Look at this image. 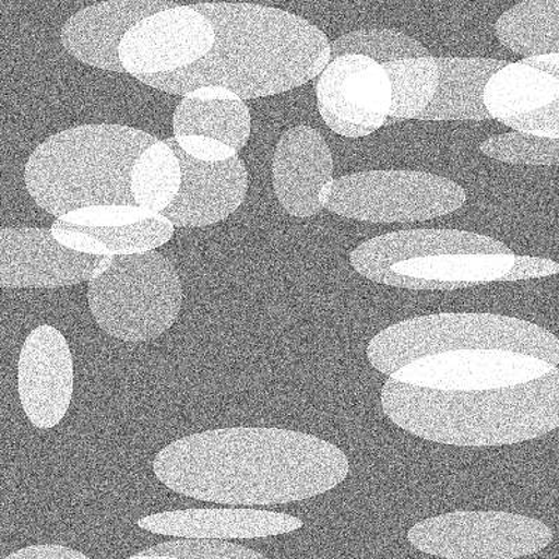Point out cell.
<instances>
[{
    "instance_id": "cell-1",
    "label": "cell",
    "mask_w": 559,
    "mask_h": 559,
    "mask_svg": "<svg viewBox=\"0 0 559 559\" xmlns=\"http://www.w3.org/2000/svg\"><path fill=\"white\" fill-rule=\"evenodd\" d=\"M153 471L179 496L224 506L263 507L322 496L346 480V454L333 443L284 428L209 429L157 453Z\"/></svg>"
},
{
    "instance_id": "cell-2",
    "label": "cell",
    "mask_w": 559,
    "mask_h": 559,
    "mask_svg": "<svg viewBox=\"0 0 559 559\" xmlns=\"http://www.w3.org/2000/svg\"><path fill=\"white\" fill-rule=\"evenodd\" d=\"M192 7L216 32L207 57L178 72L134 79L174 96L217 86L253 99L301 87L332 61L326 34L286 10L227 2Z\"/></svg>"
},
{
    "instance_id": "cell-3",
    "label": "cell",
    "mask_w": 559,
    "mask_h": 559,
    "mask_svg": "<svg viewBox=\"0 0 559 559\" xmlns=\"http://www.w3.org/2000/svg\"><path fill=\"white\" fill-rule=\"evenodd\" d=\"M383 413L427 441L501 447L532 441L559 427V369L531 383L488 392H441L389 379Z\"/></svg>"
},
{
    "instance_id": "cell-4",
    "label": "cell",
    "mask_w": 559,
    "mask_h": 559,
    "mask_svg": "<svg viewBox=\"0 0 559 559\" xmlns=\"http://www.w3.org/2000/svg\"><path fill=\"white\" fill-rule=\"evenodd\" d=\"M158 139L118 123H93L53 134L34 150L24 169L29 197L62 217L92 206H136L132 169Z\"/></svg>"
},
{
    "instance_id": "cell-5",
    "label": "cell",
    "mask_w": 559,
    "mask_h": 559,
    "mask_svg": "<svg viewBox=\"0 0 559 559\" xmlns=\"http://www.w3.org/2000/svg\"><path fill=\"white\" fill-rule=\"evenodd\" d=\"M516 254L507 243L462 229H404L368 239L349 263L373 283L407 289L454 292L503 282Z\"/></svg>"
},
{
    "instance_id": "cell-6",
    "label": "cell",
    "mask_w": 559,
    "mask_h": 559,
    "mask_svg": "<svg viewBox=\"0 0 559 559\" xmlns=\"http://www.w3.org/2000/svg\"><path fill=\"white\" fill-rule=\"evenodd\" d=\"M499 348L558 366L556 334L536 323L496 313H436L407 319L368 344L371 366L391 377L416 359L457 349Z\"/></svg>"
},
{
    "instance_id": "cell-7",
    "label": "cell",
    "mask_w": 559,
    "mask_h": 559,
    "mask_svg": "<svg viewBox=\"0 0 559 559\" xmlns=\"http://www.w3.org/2000/svg\"><path fill=\"white\" fill-rule=\"evenodd\" d=\"M177 269L156 251L114 257L88 283L90 311L109 336L129 343L154 341L177 322L182 307Z\"/></svg>"
},
{
    "instance_id": "cell-8",
    "label": "cell",
    "mask_w": 559,
    "mask_h": 559,
    "mask_svg": "<svg viewBox=\"0 0 559 559\" xmlns=\"http://www.w3.org/2000/svg\"><path fill=\"white\" fill-rule=\"evenodd\" d=\"M319 201L329 212L358 222L413 223L456 212L467 194L461 185L436 174L382 169L333 179Z\"/></svg>"
},
{
    "instance_id": "cell-9",
    "label": "cell",
    "mask_w": 559,
    "mask_h": 559,
    "mask_svg": "<svg viewBox=\"0 0 559 559\" xmlns=\"http://www.w3.org/2000/svg\"><path fill=\"white\" fill-rule=\"evenodd\" d=\"M417 550L447 559H515L533 556L552 542V531L537 519L509 512H452L411 528Z\"/></svg>"
},
{
    "instance_id": "cell-10",
    "label": "cell",
    "mask_w": 559,
    "mask_h": 559,
    "mask_svg": "<svg viewBox=\"0 0 559 559\" xmlns=\"http://www.w3.org/2000/svg\"><path fill=\"white\" fill-rule=\"evenodd\" d=\"M557 367L527 354L499 348L457 349L427 356L392 373L394 382L441 392H488L521 386Z\"/></svg>"
},
{
    "instance_id": "cell-11",
    "label": "cell",
    "mask_w": 559,
    "mask_h": 559,
    "mask_svg": "<svg viewBox=\"0 0 559 559\" xmlns=\"http://www.w3.org/2000/svg\"><path fill=\"white\" fill-rule=\"evenodd\" d=\"M319 114L334 133L364 138L386 124L392 86L382 64L361 55H343L323 70L317 84Z\"/></svg>"
},
{
    "instance_id": "cell-12",
    "label": "cell",
    "mask_w": 559,
    "mask_h": 559,
    "mask_svg": "<svg viewBox=\"0 0 559 559\" xmlns=\"http://www.w3.org/2000/svg\"><path fill=\"white\" fill-rule=\"evenodd\" d=\"M216 43L212 22L192 4L140 20L124 35L119 58L132 76L178 72L207 57Z\"/></svg>"
},
{
    "instance_id": "cell-13",
    "label": "cell",
    "mask_w": 559,
    "mask_h": 559,
    "mask_svg": "<svg viewBox=\"0 0 559 559\" xmlns=\"http://www.w3.org/2000/svg\"><path fill=\"white\" fill-rule=\"evenodd\" d=\"M484 104L518 133L559 139V53L508 63L489 80Z\"/></svg>"
},
{
    "instance_id": "cell-14",
    "label": "cell",
    "mask_w": 559,
    "mask_h": 559,
    "mask_svg": "<svg viewBox=\"0 0 559 559\" xmlns=\"http://www.w3.org/2000/svg\"><path fill=\"white\" fill-rule=\"evenodd\" d=\"M162 213L139 206H92L74 210L52 224L64 248L93 257H129L153 252L174 236Z\"/></svg>"
},
{
    "instance_id": "cell-15",
    "label": "cell",
    "mask_w": 559,
    "mask_h": 559,
    "mask_svg": "<svg viewBox=\"0 0 559 559\" xmlns=\"http://www.w3.org/2000/svg\"><path fill=\"white\" fill-rule=\"evenodd\" d=\"M114 258L64 248L48 228L0 229V286L59 288L76 286L111 266Z\"/></svg>"
},
{
    "instance_id": "cell-16",
    "label": "cell",
    "mask_w": 559,
    "mask_h": 559,
    "mask_svg": "<svg viewBox=\"0 0 559 559\" xmlns=\"http://www.w3.org/2000/svg\"><path fill=\"white\" fill-rule=\"evenodd\" d=\"M73 388L67 337L51 324L35 328L19 357V396L29 423L38 429L57 427L67 416Z\"/></svg>"
},
{
    "instance_id": "cell-17",
    "label": "cell",
    "mask_w": 559,
    "mask_h": 559,
    "mask_svg": "<svg viewBox=\"0 0 559 559\" xmlns=\"http://www.w3.org/2000/svg\"><path fill=\"white\" fill-rule=\"evenodd\" d=\"M166 143L181 163L182 185L163 216L174 226L198 228L213 226L236 213L248 192L242 159L237 156L223 163H202L189 157L174 138Z\"/></svg>"
},
{
    "instance_id": "cell-18",
    "label": "cell",
    "mask_w": 559,
    "mask_h": 559,
    "mask_svg": "<svg viewBox=\"0 0 559 559\" xmlns=\"http://www.w3.org/2000/svg\"><path fill=\"white\" fill-rule=\"evenodd\" d=\"M179 7L167 0H112L80 10L64 23L63 48L88 67L127 73L119 58L124 35L140 20Z\"/></svg>"
},
{
    "instance_id": "cell-19",
    "label": "cell",
    "mask_w": 559,
    "mask_h": 559,
    "mask_svg": "<svg viewBox=\"0 0 559 559\" xmlns=\"http://www.w3.org/2000/svg\"><path fill=\"white\" fill-rule=\"evenodd\" d=\"M332 181V152L317 129L299 124L282 134L273 157V188L288 214L304 218L321 213L319 197Z\"/></svg>"
},
{
    "instance_id": "cell-20",
    "label": "cell",
    "mask_w": 559,
    "mask_h": 559,
    "mask_svg": "<svg viewBox=\"0 0 559 559\" xmlns=\"http://www.w3.org/2000/svg\"><path fill=\"white\" fill-rule=\"evenodd\" d=\"M143 531L199 540L261 538L298 531L301 519L258 509H185L140 519Z\"/></svg>"
},
{
    "instance_id": "cell-21",
    "label": "cell",
    "mask_w": 559,
    "mask_h": 559,
    "mask_svg": "<svg viewBox=\"0 0 559 559\" xmlns=\"http://www.w3.org/2000/svg\"><path fill=\"white\" fill-rule=\"evenodd\" d=\"M439 84L433 102L418 121H488L486 104L489 80L509 62L489 58H436Z\"/></svg>"
},
{
    "instance_id": "cell-22",
    "label": "cell",
    "mask_w": 559,
    "mask_h": 559,
    "mask_svg": "<svg viewBox=\"0 0 559 559\" xmlns=\"http://www.w3.org/2000/svg\"><path fill=\"white\" fill-rule=\"evenodd\" d=\"M173 129L174 138L216 139L239 152L251 134V112L236 93L217 86L201 87L177 105Z\"/></svg>"
},
{
    "instance_id": "cell-23",
    "label": "cell",
    "mask_w": 559,
    "mask_h": 559,
    "mask_svg": "<svg viewBox=\"0 0 559 559\" xmlns=\"http://www.w3.org/2000/svg\"><path fill=\"white\" fill-rule=\"evenodd\" d=\"M499 43L523 57L559 53V0H528L496 23Z\"/></svg>"
},
{
    "instance_id": "cell-24",
    "label": "cell",
    "mask_w": 559,
    "mask_h": 559,
    "mask_svg": "<svg viewBox=\"0 0 559 559\" xmlns=\"http://www.w3.org/2000/svg\"><path fill=\"white\" fill-rule=\"evenodd\" d=\"M181 185V163L166 140L144 150L134 163L131 187L139 207L163 213L177 199Z\"/></svg>"
},
{
    "instance_id": "cell-25",
    "label": "cell",
    "mask_w": 559,
    "mask_h": 559,
    "mask_svg": "<svg viewBox=\"0 0 559 559\" xmlns=\"http://www.w3.org/2000/svg\"><path fill=\"white\" fill-rule=\"evenodd\" d=\"M392 86V107L388 122L418 119L437 96L439 69L433 57L402 59L383 63Z\"/></svg>"
},
{
    "instance_id": "cell-26",
    "label": "cell",
    "mask_w": 559,
    "mask_h": 559,
    "mask_svg": "<svg viewBox=\"0 0 559 559\" xmlns=\"http://www.w3.org/2000/svg\"><path fill=\"white\" fill-rule=\"evenodd\" d=\"M332 61L343 55H361L379 64L402 59L431 57L417 39L397 29H358L342 35L331 43Z\"/></svg>"
},
{
    "instance_id": "cell-27",
    "label": "cell",
    "mask_w": 559,
    "mask_h": 559,
    "mask_svg": "<svg viewBox=\"0 0 559 559\" xmlns=\"http://www.w3.org/2000/svg\"><path fill=\"white\" fill-rule=\"evenodd\" d=\"M480 150L497 162L524 166H559V139L511 132L487 139L480 144Z\"/></svg>"
},
{
    "instance_id": "cell-28",
    "label": "cell",
    "mask_w": 559,
    "mask_h": 559,
    "mask_svg": "<svg viewBox=\"0 0 559 559\" xmlns=\"http://www.w3.org/2000/svg\"><path fill=\"white\" fill-rule=\"evenodd\" d=\"M142 556H166L181 559H267L261 552L222 540L183 538L157 544L140 551Z\"/></svg>"
},
{
    "instance_id": "cell-29",
    "label": "cell",
    "mask_w": 559,
    "mask_h": 559,
    "mask_svg": "<svg viewBox=\"0 0 559 559\" xmlns=\"http://www.w3.org/2000/svg\"><path fill=\"white\" fill-rule=\"evenodd\" d=\"M174 139L189 157L198 159V162L223 163L238 156V150L216 139L204 136H179Z\"/></svg>"
},
{
    "instance_id": "cell-30",
    "label": "cell",
    "mask_w": 559,
    "mask_h": 559,
    "mask_svg": "<svg viewBox=\"0 0 559 559\" xmlns=\"http://www.w3.org/2000/svg\"><path fill=\"white\" fill-rule=\"evenodd\" d=\"M559 273V263L546 258L516 257L515 264L503 282H521L554 276Z\"/></svg>"
},
{
    "instance_id": "cell-31",
    "label": "cell",
    "mask_w": 559,
    "mask_h": 559,
    "mask_svg": "<svg viewBox=\"0 0 559 559\" xmlns=\"http://www.w3.org/2000/svg\"><path fill=\"white\" fill-rule=\"evenodd\" d=\"M4 559H90L83 552L58 544H37L10 554Z\"/></svg>"
},
{
    "instance_id": "cell-32",
    "label": "cell",
    "mask_w": 559,
    "mask_h": 559,
    "mask_svg": "<svg viewBox=\"0 0 559 559\" xmlns=\"http://www.w3.org/2000/svg\"><path fill=\"white\" fill-rule=\"evenodd\" d=\"M127 559H181V558L166 557V556H142V554H136V556H133V557L127 558Z\"/></svg>"
}]
</instances>
